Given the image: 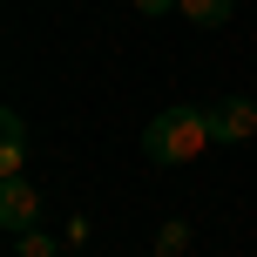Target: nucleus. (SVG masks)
<instances>
[{
    "mask_svg": "<svg viewBox=\"0 0 257 257\" xmlns=\"http://www.w3.org/2000/svg\"><path fill=\"white\" fill-rule=\"evenodd\" d=\"M176 7L190 14L196 27H223V21H230V7H237V0H176Z\"/></svg>",
    "mask_w": 257,
    "mask_h": 257,
    "instance_id": "5",
    "label": "nucleus"
},
{
    "mask_svg": "<svg viewBox=\"0 0 257 257\" xmlns=\"http://www.w3.org/2000/svg\"><path fill=\"white\" fill-rule=\"evenodd\" d=\"M183 244H190V230H183V223H169V230H163V257H176Z\"/></svg>",
    "mask_w": 257,
    "mask_h": 257,
    "instance_id": "7",
    "label": "nucleus"
},
{
    "mask_svg": "<svg viewBox=\"0 0 257 257\" xmlns=\"http://www.w3.org/2000/svg\"><path fill=\"white\" fill-rule=\"evenodd\" d=\"M34 223H41V190L27 176H7V183H0V230H7V237H27Z\"/></svg>",
    "mask_w": 257,
    "mask_h": 257,
    "instance_id": "2",
    "label": "nucleus"
},
{
    "mask_svg": "<svg viewBox=\"0 0 257 257\" xmlns=\"http://www.w3.org/2000/svg\"><path fill=\"white\" fill-rule=\"evenodd\" d=\"M210 108H190V102H169V108H156L149 128H142V149H149V163H163V169H176V163H190V156H203L210 149Z\"/></svg>",
    "mask_w": 257,
    "mask_h": 257,
    "instance_id": "1",
    "label": "nucleus"
},
{
    "mask_svg": "<svg viewBox=\"0 0 257 257\" xmlns=\"http://www.w3.org/2000/svg\"><path fill=\"white\" fill-rule=\"evenodd\" d=\"M21 163H27V122L21 108H7L0 115V176H21Z\"/></svg>",
    "mask_w": 257,
    "mask_h": 257,
    "instance_id": "4",
    "label": "nucleus"
},
{
    "mask_svg": "<svg viewBox=\"0 0 257 257\" xmlns=\"http://www.w3.org/2000/svg\"><path fill=\"white\" fill-rule=\"evenodd\" d=\"M14 257H54V244L41 230H27V237H14Z\"/></svg>",
    "mask_w": 257,
    "mask_h": 257,
    "instance_id": "6",
    "label": "nucleus"
},
{
    "mask_svg": "<svg viewBox=\"0 0 257 257\" xmlns=\"http://www.w3.org/2000/svg\"><path fill=\"white\" fill-rule=\"evenodd\" d=\"M136 7H142V14H169L176 0H136Z\"/></svg>",
    "mask_w": 257,
    "mask_h": 257,
    "instance_id": "8",
    "label": "nucleus"
},
{
    "mask_svg": "<svg viewBox=\"0 0 257 257\" xmlns=\"http://www.w3.org/2000/svg\"><path fill=\"white\" fill-rule=\"evenodd\" d=\"M210 136H217V142H250L257 136V102H244V95L210 102Z\"/></svg>",
    "mask_w": 257,
    "mask_h": 257,
    "instance_id": "3",
    "label": "nucleus"
}]
</instances>
